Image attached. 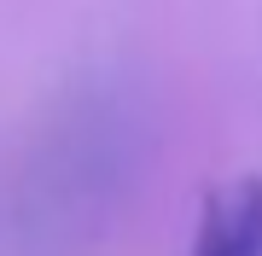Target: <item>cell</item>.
I'll list each match as a JSON object with an SVG mask.
<instances>
[{
  "label": "cell",
  "mask_w": 262,
  "mask_h": 256,
  "mask_svg": "<svg viewBox=\"0 0 262 256\" xmlns=\"http://www.w3.org/2000/svg\"><path fill=\"white\" fill-rule=\"evenodd\" d=\"M192 256H262V175H245L204 198Z\"/></svg>",
  "instance_id": "6da1fadb"
}]
</instances>
